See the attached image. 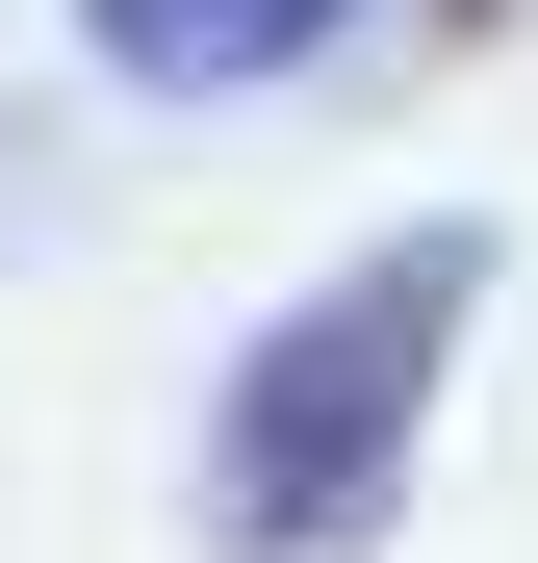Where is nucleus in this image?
Returning a JSON list of instances; mask_svg holds the SVG:
<instances>
[{"mask_svg": "<svg viewBox=\"0 0 538 563\" xmlns=\"http://www.w3.org/2000/svg\"><path fill=\"white\" fill-rule=\"evenodd\" d=\"M487 282H513L487 206H410V231H359L308 308H256L231 385H206V461H179L206 563H385L410 487H436V385H462Z\"/></svg>", "mask_w": 538, "mask_h": 563, "instance_id": "nucleus-1", "label": "nucleus"}, {"mask_svg": "<svg viewBox=\"0 0 538 563\" xmlns=\"http://www.w3.org/2000/svg\"><path fill=\"white\" fill-rule=\"evenodd\" d=\"M0 231H52V129L26 103H0Z\"/></svg>", "mask_w": 538, "mask_h": 563, "instance_id": "nucleus-3", "label": "nucleus"}, {"mask_svg": "<svg viewBox=\"0 0 538 563\" xmlns=\"http://www.w3.org/2000/svg\"><path fill=\"white\" fill-rule=\"evenodd\" d=\"M359 52V0H77V77L103 103H283Z\"/></svg>", "mask_w": 538, "mask_h": 563, "instance_id": "nucleus-2", "label": "nucleus"}]
</instances>
